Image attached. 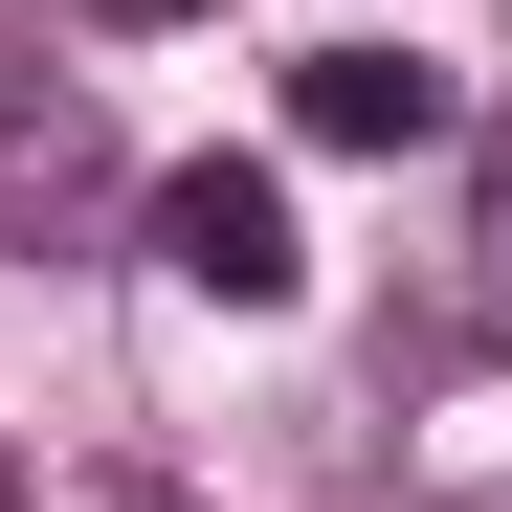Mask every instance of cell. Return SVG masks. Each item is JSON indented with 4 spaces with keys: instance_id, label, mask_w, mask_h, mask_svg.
I'll list each match as a JSON object with an SVG mask.
<instances>
[{
    "instance_id": "3",
    "label": "cell",
    "mask_w": 512,
    "mask_h": 512,
    "mask_svg": "<svg viewBox=\"0 0 512 512\" xmlns=\"http://www.w3.org/2000/svg\"><path fill=\"white\" fill-rule=\"evenodd\" d=\"M290 134H312V156H423V134H490V112H468L446 45H379V23H357V45L290 67Z\"/></svg>"
},
{
    "instance_id": "4",
    "label": "cell",
    "mask_w": 512,
    "mask_h": 512,
    "mask_svg": "<svg viewBox=\"0 0 512 512\" xmlns=\"http://www.w3.org/2000/svg\"><path fill=\"white\" fill-rule=\"evenodd\" d=\"M446 334H468V357H512V112L468 134V268H446Z\"/></svg>"
},
{
    "instance_id": "2",
    "label": "cell",
    "mask_w": 512,
    "mask_h": 512,
    "mask_svg": "<svg viewBox=\"0 0 512 512\" xmlns=\"http://www.w3.org/2000/svg\"><path fill=\"white\" fill-rule=\"evenodd\" d=\"M156 268H179L201 312H290L312 290V223H290L268 156H179V179H156Z\"/></svg>"
},
{
    "instance_id": "1",
    "label": "cell",
    "mask_w": 512,
    "mask_h": 512,
    "mask_svg": "<svg viewBox=\"0 0 512 512\" xmlns=\"http://www.w3.org/2000/svg\"><path fill=\"white\" fill-rule=\"evenodd\" d=\"M134 201V156L90 112V67H0V268H45V245H90Z\"/></svg>"
},
{
    "instance_id": "6",
    "label": "cell",
    "mask_w": 512,
    "mask_h": 512,
    "mask_svg": "<svg viewBox=\"0 0 512 512\" xmlns=\"http://www.w3.org/2000/svg\"><path fill=\"white\" fill-rule=\"evenodd\" d=\"M112 512H201V490H112Z\"/></svg>"
},
{
    "instance_id": "5",
    "label": "cell",
    "mask_w": 512,
    "mask_h": 512,
    "mask_svg": "<svg viewBox=\"0 0 512 512\" xmlns=\"http://www.w3.org/2000/svg\"><path fill=\"white\" fill-rule=\"evenodd\" d=\"M90 23H223V0H90Z\"/></svg>"
},
{
    "instance_id": "7",
    "label": "cell",
    "mask_w": 512,
    "mask_h": 512,
    "mask_svg": "<svg viewBox=\"0 0 512 512\" xmlns=\"http://www.w3.org/2000/svg\"><path fill=\"white\" fill-rule=\"evenodd\" d=\"M446 512H512V468H490V490H446Z\"/></svg>"
}]
</instances>
